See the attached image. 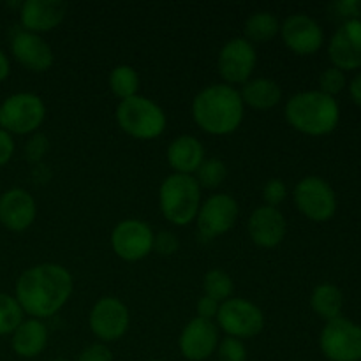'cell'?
I'll list each match as a JSON object with an SVG mask.
<instances>
[{
	"mask_svg": "<svg viewBox=\"0 0 361 361\" xmlns=\"http://www.w3.org/2000/svg\"><path fill=\"white\" fill-rule=\"evenodd\" d=\"M73 289L74 279L66 267L59 263H41L27 268L18 277L14 298L25 314L42 321L63 309Z\"/></svg>",
	"mask_w": 361,
	"mask_h": 361,
	"instance_id": "obj_1",
	"label": "cell"
},
{
	"mask_svg": "<svg viewBox=\"0 0 361 361\" xmlns=\"http://www.w3.org/2000/svg\"><path fill=\"white\" fill-rule=\"evenodd\" d=\"M245 106L236 87L214 83L204 87L192 101L196 126L212 136L233 134L243 122Z\"/></svg>",
	"mask_w": 361,
	"mask_h": 361,
	"instance_id": "obj_2",
	"label": "cell"
},
{
	"mask_svg": "<svg viewBox=\"0 0 361 361\" xmlns=\"http://www.w3.org/2000/svg\"><path fill=\"white\" fill-rule=\"evenodd\" d=\"M284 116L298 133L307 136H324L338 126L341 108L335 97L319 90H305L288 99Z\"/></svg>",
	"mask_w": 361,
	"mask_h": 361,
	"instance_id": "obj_3",
	"label": "cell"
},
{
	"mask_svg": "<svg viewBox=\"0 0 361 361\" xmlns=\"http://www.w3.org/2000/svg\"><path fill=\"white\" fill-rule=\"evenodd\" d=\"M201 187L190 175L171 173L159 187V208L169 224L189 226L201 207Z\"/></svg>",
	"mask_w": 361,
	"mask_h": 361,
	"instance_id": "obj_4",
	"label": "cell"
},
{
	"mask_svg": "<svg viewBox=\"0 0 361 361\" xmlns=\"http://www.w3.org/2000/svg\"><path fill=\"white\" fill-rule=\"evenodd\" d=\"M115 118L127 136L140 141L157 140L168 126V116L164 109L155 101L140 94L120 101L116 106Z\"/></svg>",
	"mask_w": 361,
	"mask_h": 361,
	"instance_id": "obj_5",
	"label": "cell"
},
{
	"mask_svg": "<svg viewBox=\"0 0 361 361\" xmlns=\"http://www.w3.org/2000/svg\"><path fill=\"white\" fill-rule=\"evenodd\" d=\"M46 118V104L37 94L16 92L0 102V129L13 136L37 133Z\"/></svg>",
	"mask_w": 361,
	"mask_h": 361,
	"instance_id": "obj_6",
	"label": "cell"
},
{
	"mask_svg": "<svg viewBox=\"0 0 361 361\" xmlns=\"http://www.w3.org/2000/svg\"><path fill=\"white\" fill-rule=\"evenodd\" d=\"M215 324L224 331L226 337L245 341L257 337L264 330V314L250 300L233 296L221 303Z\"/></svg>",
	"mask_w": 361,
	"mask_h": 361,
	"instance_id": "obj_7",
	"label": "cell"
},
{
	"mask_svg": "<svg viewBox=\"0 0 361 361\" xmlns=\"http://www.w3.org/2000/svg\"><path fill=\"white\" fill-rule=\"evenodd\" d=\"M319 348L330 361H361V326L342 316L326 321L319 335Z\"/></svg>",
	"mask_w": 361,
	"mask_h": 361,
	"instance_id": "obj_8",
	"label": "cell"
},
{
	"mask_svg": "<svg viewBox=\"0 0 361 361\" xmlns=\"http://www.w3.org/2000/svg\"><path fill=\"white\" fill-rule=\"evenodd\" d=\"M295 204L302 215L314 222L330 221L337 212V196L330 183L316 175L300 180L293 190Z\"/></svg>",
	"mask_w": 361,
	"mask_h": 361,
	"instance_id": "obj_9",
	"label": "cell"
},
{
	"mask_svg": "<svg viewBox=\"0 0 361 361\" xmlns=\"http://www.w3.org/2000/svg\"><path fill=\"white\" fill-rule=\"evenodd\" d=\"M88 326L102 344L120 341L130 326L129 309L116 296H102L88 314Z\"/></svg>",
	"mask_w": 361,
	"mask_h": 361,
	"instance_id": "obj_10",
	"label": "cell"
},
{
	"mask_svg": "<svg viewBox=\"0 0 361 361\" xmlns=\"http://www.w3.org/2000/svg\"><path fill=\"white\" fill-rule=\"evenodd\" d=\"M240 207L231 194L219 192L210 196L208 200L201 201L200 212H197V233L201 240L210 242L217 236L226 235L229 229L238 221Z\"/></svg>",
	"mask_w": 361,
	"mask_h": 361,
	"instance_id": "obj_11",
	"label": "cell"
},
{
	"mask_svg": "<svg viewBox=\"0 0 361 361\" xmlns=\"http://www.w3.org/2000/svg\"><path fill=\"white\" fill-rule=\"evenodd\" d=\"M257 66L256 46L243 37H233L221 48L217 56V71L226 85H243L252 80Z\"/></svg>",
	"mask_w": 361,
	"mask_h": 361,
	"instance_id": "obj_12",
	"label": "cell"
},
{
	"mask_svg": "<svg viewBox=\"0 0 361 361\" xmlns=\"http://www.w3.org/2000/svg\"><path fill=\"white\" fill-rule=\"evenodd\" d=\"M154 236L150 226L140 219L120 221L111 231V249L120 259L136 263L154 252Z\"/></svg>",
	"mask_w": 361,
	"mask_h": 361,
	"instance_id": "obj_13",
	"label": "cell"
},
{
	"mask_svg": "<svg viewBox=\"0 0 361 361\" xmlns=\"http://www.w3.org/2000/svg\"><path fill=\"white\" fill-rule=\"evenodd\" d=\"M281 37L296 55H314L324 42V32L312 16L296 13L281 23Z\"/></svg>",
	"mask_w": 361,
	"mask_h": 361,
	"instance_id": "obj_14",
	"label": "cell"
},
{
	"mask_svg": "<svg viewBox=\"0 0 361 361\" xmlns=\"http://www.w3.org/2000/svg\"><path fill=\"white\" fill-rule=\"evenodd\" d=\"M219 328L215 321L194 317L182 330L178 338V348L187 361H204L210 358L221 342Z\"/></svg>",
	"mask_w": 361,
	"mask_h": 361,
	"instance_id": "obj_15",
	"label": "cell"
},
{
	"mask_svg": "<svg viewBox=\"0 0 361 361\" xmlns=\"http://www.w3.org/2000/svg\"><path fill=\"white\" fill-rule=\"evenodd\" d=\"M328 56L334 67L355 71L361 67V20H345L331 35Z\"/></svg>",
	"mask_w": 361,
	"mask_h": 361,
	"instance_id": "obj_16",
	"label": "cell"
},
{
	"mask_svg": "<svg viewBox=\"0 0 361 361\" xmlns=\"http://www.w3.org/2000/svg\"><path fill=\"white\" fill-rule=\"evenodd\" d=\"M11 53L20 66L32 73H46L55 62V53L46 39L32 32L16 30L11 39Z\"/></svg>",
	"mask_w": 361,
	"mask_h": 361,
	"instance_id": "obj_17",
	"label": "cell"
},
{
	"mask_svg": "<svg viewBox=\"0 0 361 361\" xmlns=\"http://www.w3.org/2000/svg\"><path fill=\"white\" fill-rule=\"evenodd\" d=\"M37 219V203L28 190L13 187L0 196V224L13 233H23Z\"/></svg>",
	"mask_w": 361,
	"mask_h": 361,
	"instance_id": "obj_18",
	"label": "cell"
},
{
	"mask_svg": "<svg viewBox=\"0 0 361 361\" xmlns=\"http://www.w3.org/2000/svg\"><path fill=\"white\" fill-rule=\"evenodd\" d=\"M250 240L261 249H274L281 245L288 233V222L279 208L261 204L250 214L247 222Z\"/></svg>",
	"mask_w": 361,
	"mask_h": 361,
	"instance_id": "obj_19",
	"label": "cell"
},
{
	"mask_svg": "<svg viewBox=\"0 0 361 361\" xmlns=\"http://www.w3.org/2000/svg\"><path fill=\"white\" fill-rule=\"evenodd\" d=\"M67 16V4L62 0H25L20 6L21 28L32 34L55 30Z\"/></svg>",
	"mask_w": 361,
	"mask_h": 361,
	"instance_id": "obj_20",
	"label": "cell"
},
{
	"mask_svg": "<svg viewBox=\"0 0 361 361\" xmlns=\"http://www.w3.org/2000/svg\"><path fill=\"white\" fill-rule=\"evenodd\" d=\"M166 157H168V164L173 169V173L190 176L196 175L197 168L207 159L203 143L190 134H182V136L175 137L169 143Z\"/></svg>",
	"mask_w": 361,
	"mask_h": 361,
	"instance_id": "obj_21",
	"label": "cell"
},
{
	"mask_svg": "<svg viewBox=\"0 0 361 361\" xmlns=\"http://www.w3.org/2000/svg\"><path fill=\"white\" fill-rule=\"evenodd\" d=\"M48 326L41 319L30 317V319H23V323L13 331L11 348H13L14 355L20 356V358L32 360L44 353L46 345H48Z\"/></svg>",
	"mask_w": 361,
	"mask_h": 361,
	"instance_id": "obj_22",
	"label": "cell"
},
{
	"mask_svg": "<svg viewBox=\"0 0 361 361\" xmlns=\"http://www.w3.org/2000/svg\"><path fill=\"white\" fill-rule=\"evenodd\" d=\"M240 95H242L243 106H249L257 111H267L281 102L282 88L271 78H254L242 85Z\"/></svg>",
	"mask_w": 361,
	"mask_h": 361,
	"instance_id": "obj_23",
	"label": "cell"
},
{
	"mask_svg": "<svg viewBox=\"0 0 361 361\" xmlns=\"http://www.w3.org/2000/svg\"><path fill=\"white\" fill-rule=\"evenodd\" d=\"M281 34V21L270 11H256L243 23V39L250 44L270 42Z\"/></svg>",
	"mask_w": 361,
	"mask_h": 361,
	"instance_id": "obj_24",
	"label": "cell"
},
{
	"mask_svg": "<svg viewBox=\"0 0 361 361\" xmlns=\"http://www.w3.org/2000/svg\"><path fill=\"white\" fill-rule=\"evenodd\" d=\"M310 307L323 319H337L341 317L342 307H344V295L337 286L324 282L314 288L310 295Z\"/></svg>",
	"mask_w": 361,
	"mask_h": 361,
	"instance_id": "obj_25",
	"label": "cell"
},
{
	"mask_svg": "<svg viewBox=\"0 0 361 361\" xmlns=\"http://www.w3.org/2000/svg\"><path fill=\"white\" fill-rule=\"evenodd\" d=\"M140 74L134 69L133 66H127V63H120V66L113 67V71L109 73L108 85L109 90L115 97H118L120 101H126V99L134 97L140 92Z\"/></svg>",
	"mask_w": 361,
	"mask_h": 361,
	"instance_id": "obj_26",
	"label": "cell"
},
{
	"mask_svg": "<svg viewBox=\"0 0 361 361\" xmlns=\"http://www.w3.org/2000/svg\"><path fill=\"white\" fill-rule=\"evenodd\" d=\"M203 293L208 298L215 300V302L222 303L226 300L233 298V293H235V282L229 277V274H226L224 270H214L207 271L203 277Z\"/></svg>",
	"mask_w": 361,
	"mask_h": 361,
	"instance_id": "obj_27",
	"label": "cell"
},
{
	"mask_svg": "<svg viewBox=\"0 0 361 361\" xmlns=\"http://www.w3.org/2000/svg\"><path fill=\"white\" fill-rule=\"evenodd\" d=\"M226 176H228V166H226V162L217 157H208L204 159L203 164L197 168L194 178L197 180L201 189L214 190L222 185Z\"/></svg>",
	"mask_w": 361,
	"mask_h": 361,
	"instance_id": "obj_28",
	"label": "cell"
},
{
	"mask_svg": "<svg viewBox=\"0 0 361 361\" xmlns=\"http://www.w3.org/2000/svg\"><path fill=\"white\" fill-rule=\"evenodd\" d=\"M25 312L18 300L7 293H0V337L13 335V331L23 323Z\"/></svg>",
	"mask_w": 361,
	"mask_h": 361,
	"instance_id": "obj_29",
	"label": "cell"
},
{
	"mask_svg": "<svg viewBox=\"0 0 361 361\" xmlns=\"http://www.w3.org/2000/svg\"><path fill=\"white\" fill-rule=\"evenodd\" d=\"M217 358L219 361H247L249 353H247L243 341L233 337H224L217 345Z\"/></svg>",
	"mask_w": 361,
	"mask_h": 361,
	"instance_id": "obj_30",
	"label": "cell"
},
{
	"mask_svg": "<svg viewBox=\"0 0 361 361\" xmlns=\"http://www.w3.org/2000/svg\"><path fill=\"white\" fill-rule=\"evenodd\" d=\"M345 87V74L344 71L337 69V67H328L321 73L319 76V92L335 97L337 94H341Z\"/></svg>",
	"mask_w": 361,
	"mask_h": 361,
	"instance_id": "obj_31",
	"label": "cell"
},
{
	"mask_svg": "<svg viewBox=\"0 0 361 361\" xmlns=\"http://www.w3.org/2000/svg\"><path fill=\"white\" fill-rule=\"evenodd\" d=\"M288 197V185L282 178H270L263 187V201L267 207L279 208Z\"/></svg>",
	"mask_w": 361,
	"mask_h": 361,
	"instance_id": "obj_32",
	"label": "cell"
},
{
	"mask_svg": "<svg viewBox=\"0 0 361 361\" xmlns=\"http://www.w3.org/2000/svg\"><path fill=\"white\" fill-rule=\"evenodd\" d=\"M48 150H49L48 136L39 133V130L32 134L30 140H28L27 145H25V155H27L28 161L34 162V164H39V162L42 161V157L48 154Z\"/></svg>",
	"mask_w": 361,
	"mask_h": 361,
	"instance_id": "obj_33",
	"label": "cell"
},
{
	"mask_svg": "<svg viewBox=\"0 0 361 361\" xmlns=\"http://www.w3.org/2000/svg\"><path fill=\"white\" fill-rule=\"evenodd\" d=\"M180 249L178 236L173 231H159L154 236V252L159 256H173Z\"/></svg>",
	"mask_w": 361,
	"mask_h": 361,
	"instance_id": "obj_34",
	"label": "cell"
},
{
	"mask_svg": "<svg viewBox=\"0 0 361 361\" xmlns=\"http://www.w3.org/2000/svg\"><path fill=\"white\" fill-rule=\"evenodd\" d=\"M76 361H113V353L102 342H95L85 348Z\"/></svg>",
	"mask_w": 361,
	"mask_h": 361,
	"instance_id": "obj_35",
	"label": "cell"
},
{
	"mask_svg": "<svg viewBox=\"0 0 361 361\" xmlns=\"http://www.w3.org/2000/svg\"><path fill=\"white\" fill-rule=\"evenodd\" d=\"M331 7H334L338 16H344L348 20H356L361 14L360 0H338Z\"/></svg>",
	"mask_w": 361,
	"mask_h": 361,
	"instance_id": "obj_36",
	"label": "cell"
},
{
	"mask_svg": "<svg viewBox=\"0 0 361 361\" xmlns=\"http://www.w3.org/2000/svg\"><path fill=\"white\" fill-rule=\"evenodd\" d=\"M219 307H221V303L203 295L196 305L197 317H201V319H207V321H215V317H217V312H219Z\"/></svg>",
	"mask_w": 361,
	"mask_h": 361,
	"instance_id": "obj_37",
	"label": "cell"
},
{
	"mask_svg": "<svg viewBox=\"0 0 361 361\" xmlns=\"http://www.w3.org/2000/svg\"><path fill=\"white\" fill-rule=\"evenodd\" d=\"M14 150H16L14 137L7 130L0 129V168H4L13 159Z\"/></svg>",
	"mask_w": 361,
	"mask_h": 361,
	"instance_id": "obj_38",
	"label": "cell"
},
{
	"mask_svg": "<svg viewBox=\"0 0 361 361\" xmlns=\"http://www.w3.org/2000/svg\"><path fill=\"white\" fill-rule=\"evenodd\" d=\"M349 94H351L353 101L361 106V73L356 74L351 80V83H349Z\"/></svg>",
	"mask_w": 361,
	"mask_h": 361,
	"instance_id": "obj_39",
	"label": "cell"
},
{
	"mask_svg": "<svg viewBox=\"0 0 361 361\" xmlns=\"http://www.w3.org/2000/svg\"><path fill=\"white\" fill-rule=\"evenodd\" d=\"M11 74V60L9 56H7V53L4 51V49H0V83H4V81L9 78Z\"/></svg>",
	"mask_w": 361,
	"mask_h": 361,
	"instance_id": "obj_40",
	"label": "cell"
},
{
	"mask_svg": "<svg viewBox=\"0 0 361 361\" xmlns=\"http://www.w3.org/2000/svg\"><path fill=\"white\" fill-rule=\"evenodd\" d=\"M51 361H71V360H67V358H62V356H60V358H55V360H51Z\"/></svg>",
	"mask_w": 361,
	"mask_h": 361,
	"instance_id": "obj_41",
	"label": "cell"
},
{
	"mask_svg": "<svg viewBox=\"0 0 361 361\" xmlns=\"http://www.w3.org/2000/svg\"><path fill=\"white\" fill-rule=\"evenodd\" d=\"M148 361H166V360H148Z\"/></svg>",
	"mask_w": 361,
	"mask_h": 361,
	"instance_id": "obj_42",
	"label": "cell"
}]
</instances>
